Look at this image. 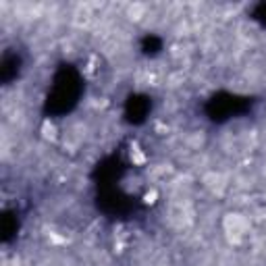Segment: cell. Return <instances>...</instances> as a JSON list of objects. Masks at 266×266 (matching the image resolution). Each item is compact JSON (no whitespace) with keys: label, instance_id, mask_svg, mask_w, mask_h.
I'll use <instances>...</instances> for the list:
<instances>
[{"label":"cell","instance_id":"6da1fadb","mask_svg":"<svg viewBox=\"0 0 266 266\" xmlns=\"http://www.w3.org/2000/svg\"><path fill=\"white\" fill-rule=\"evenodd\" d=\"M225 227V233L227 237L231 239V242L239 244V242H244L246 235L250 233V221L244 217V215H239V212H233V215H229L223 223Z\"/></svg>","mask_w":266,"mask_h":266},{"label":"cell","instance_id":"7a4b0ae2","mask_svg":"<svg viewBox=\"0 0 266 266\" xmlns=\"http://www.w3.org/2000/svg\"><path fill=\"white\" fill-rule=\"evenodd\" d=\"M206 188L210 190V192H215V194H221L225 188H227V183H225V177L221 175V173H210L206 179Z\"/></svg>","mask_w":266,"mask_h":266},{"label":"cell","instance_id":"3957f363","mask_svg":"<svg viewBox=\"0 0 266 266\" xmlns=\"http://www.w3.org/2000/svg\"><path fill=\"white\" fill-rule=\"evenodd\" d=\"M44 138H46V140H48V138L55 140V138H57V127L50 125V123H46V125H44Z\"/></svg>","mask_w":266,"mask_h":266}]
</instances>
